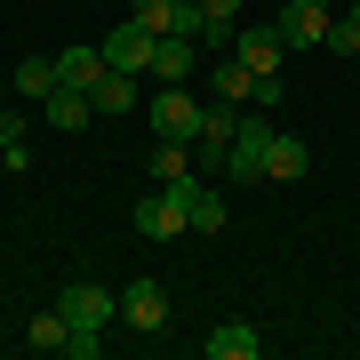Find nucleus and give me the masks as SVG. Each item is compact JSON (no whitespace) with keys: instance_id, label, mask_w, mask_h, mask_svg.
<instances>
[{"instance_id":"1","label":"nucleus","mask_w":360,"mask_h":360,"mask_svg":"<svg viewBox=\"0 0 360 360\" xmlns=\"http://www.w3.org/2000/svg\"><path fill=\"white\" fill-rule=\"evenodd\" d=\"M136 232H144V240H176V232H193V200H184V184H160L153 200H136Z\"/></svg>"},{"instance_id":"2","label":"nucleus","mask_w":360,"mask_h":360,"mask_svg":"<svg viewBox=\"0 0 360 360\" xmlns=\"http://www.w3.org/2000/svg\"><path fill=\"white\" fill-rule=\"evenodd\" d=\"M200 112H208V104H193L184 89H168V80H160V96L144 104V120H153V136H168V144H193V136H200Z\"/></svg>"},{"instance_id":"3","label":"nucleus","mask_w":360,"mask_h":360,"mask_svg":"<svg viewBox=\"0 0 360 360\" xmlns=\"http://www.w3.org/2000/svg\"><path fill=\"white\" fill-rule=\"evenodd\" d=\"M264 144H272V120L240 112V136H232V153H224V176L232 184H264Z\"/></svg>"},{"instance_id":"4","label":"nucleus","mask_w":360,"mask_h":360,"mask_svg":"<svg viewBox=\"0 0 360 360\" xmlns=\"http://www.w3.org/2000/svg\"><path fill=\"white\" fill-rule=\"evenodd\" d=\"M232 136H240V104H208V112H200V136H193V160L200 168H224V153H232Z\"/></svg>"},{"instance_id":"5","label":"nucleus","mask_w":360,"mask_h":360,"mask_svg":"<svg viewBox=\"0 0 360 360\" xmlns=\"http://www.w3.org/2000/svg\"><path fill=\"white\" fill-rule=\"evenodd\" d=\"M56 304H65V321H72V328H89V336H104V328L120 321V296H104L96 281H72Z\"/></svg>"},{"instance_id":"6","label":"nucleus","mask_w":360,"mask_h":360,"mask_svg":"<svg viewBox=\"0 0 360 360\" xmlns=\"http://www.w3.org/2000/svg\"><path fill=\"white\" fill-rule=\"evenodd\" d=\"M217 96H224V104H281V80H264V72H248L240 56L224 49V56H217Z\"/></svg>"},{"instance_id":"7","label":"nucleus","mask_w":360,"mask_h":360,"mask_svg":"<svg viewBox=\"0 0 360 360\" xmlns=\"http://www.w3.org/2000/svg\"><path fill=\"white\" fill-rule=\"evenodd\" d=\"M328 25H336V16H328V0H288V8L272 16V32H281L288 49H321Z\"/></svg>"},{"instance_id":"8","label":"nucleus","mask_w":360,"mask_h":360,"mask_svg":"<svg viewBox=\"0 0 360 360\" xmlns=\"http://www.w3.org/2000/svg\"><path fill=\"white\" fill-rule=\"evenodd\" d=\"M129 16H136V25L144 32H208V16H200V0H129Z\"/></svg>"},{"instance_id":"9","label":"nucleus","mask_w":360,"mask_h":360,"mask_svg":"<svg viewBox=\"0 0 360 360\" xmlns=\"http://www.w3.org/2000/svg\"><path fill=\"white\" fill-rule=\"evenodd\" d=\"M153 40H160V32H144L136 16H120V25L104 32V65H112V72H136V80H144V65H153Z\"/></svg>"},{"instance_id":"10","label":"nucleus","mask_w":360,"mask_h":360,"mask_svg":"<svg viewBox=\"0 0 360 360\" xmlns=\"http://www.w3.org/2000/svg\"><path fill=\"white\" fill-rule=\"evenodd\" d=\"M232 56H240L248 72H264V80H281V65H288V40L272 32V25H240V32H232Z\"/></svg>"},{"instance_id":"11","label":"nucleus","mask_w":360,"mask_h":360,"mask_svg":"<svg viewBox=\"0 0 360 360\" xmlns=\"http://www.w3.org/2000/svg\"><path fill=\"white\" fill-rule=\"evenodd\" d=\"M193 72H200V40H193V32H160L144 80H168V89H176V80H193Z\"/></svg>"},{"instance_id":"12","label":"nucleus","mask_w":360,"mask_h":360,"mask_svg":"<svg viewBox=\"0 0 360 360\" xmlns=\"http://www.w3.org/2000/svg\"><path fill=\"white\" fill-rule=\"evenodd\" d=\"M120 321L144 328V336H160L168 328V288L160 281H129V288H120Z\"/></svg>"},{"instance_id":"13","label":"nucleus","mask_w":360,"mask_h":360,"mask_svg":"<svg viewBox=\"0 0 360 360\" xmlns=\"http://www.w3.org/2000/svg\"><path fill=\"white\" fill-rule=\"evenodd\" d=\"M104 80H112L104 49H65V56H56V89H80V96H96Z\"/></svg>"},{"instance_id":"14","label":"nucleus","mask_w":360,"mask_h":360,"mask_svg":"<svg viewBox=\"0 0 360 360\" xmlns=\"http://www.w3.org/2000/svg\"><path fill=\"white\" fill-rule=\"evenodd\" d=\"M304 168H312V153H304L296 136H281V129H272V144H264V184H296Z\"/></svg>"},{"instance_id":"15","label":"nucleus","mask_w":360,"mask_h":360,"mask_svg":"<svg viewBox=\"0 0 360 360\" xmlns=\"http://www.w3.org/2000/svg\"><path fill=\"white\" fill-rule=\"evenodd\" d=\"M40 112H49V129H89V120H96V96H80V89H49V96H40Z\"/></svg>"},{"instance_id":"16","label":"nucleus","mask_w":360,"mask_h":360,"mask_svg":"<svg viewBox=\"0 0 360 360\" xmlns=\"http://www.w3.org/2000/svg\"><path fill=\"white\" fill-rule=\"evenodd\" d=\"M153 176H160V184H193V176H200L193 144H168V136H153Z\"/></svg>"},{"instance_id":"17","label":"nucleus","mask_w":360,"mask_h":360,"mask_svg":"<svg viewBox=\"0 0 360 360\" xmlns=\"http://www.w3.org/2000/svg\"><path fill=\"white\" fill-rule=\"evenodd\" d=\"M257 352H264V336L248 321H224L217 336H208V360H257Z\"/></svg>"},{"instance_id":"18","label":"nucleus","mask_w":360,"mask_h":360,"mask_svg":"<svg viewBox=\"0 0 360 360\" xmlns=\"http://www.w3.org/2000/svg\"><path fill=\"white\" fill-rule=\"evenodd\" d=\"M25 345H32V352H65V345H72V321H65V304H49V312H32V328H25Z\"/></svg>"},{"instance_id":"19","label":"nucleus","mask_w":360,"mask_h":360,"mask_svg":"<svg viewBox=\"0 0 360 360\" xmlns=\"http://www.w3.org/2000/svg\"><path fill=\"white\" fill-rule=\"evenodd\" d=\"M184 200H193V232H217V224H224V193H217L208 176L184 184Z\"/></svg>"},{"instance_id":"20","label":"nucleus","mask_w":360,"mask_h":360,"mask_svg":"<svg viewBox=\"0 0 360 360\" xmlns=\"http://www.w3.org/2000/svg\"><path fill=\"white\" fill-rule=\"evenodd\" d=\"M200 16H208L200 40H224V49H232V32H240V0H200Z\"/></svg>"},{"instance_id":"21","label":"nucleus","mask_w":360,"mask_h":360,"mask_svg":"<svg viewBox=\"0 0 360 360\" xmlns=\"http://www.w3.org/2000/svg\"><path fill=\"white\" fill-rule=\"evenodd\" d=\"M16 89H25V96L40 104V96L56 89V56H25V65H16Z\"/></svg>"},{"instance_id":"22","label":"nucleus","mask_w":360,"mask_h":360,"mask_svg":"<svg viewBox=\"0 0 360 360\" xmlns=\"http://www.w3.org/2000/svg\"><path fill=\"white\" fill-rule=\"evenodd\" d=\"M96 112H136V72H112L96 89Z\"/></svg>"},{"instance_id":"23","label":"nucleus","mask_w":360,"mask_h":360,"mask_svg":"<svg viewBox=\"0 0 360 360\" xmlns=\"http://www.w3.org/2000/svg\"><path fill=\"white\" fill-rule=\"evenodd\" d=\"M321 49H328V56H352V65H360V16H336Z\"/></svg>"},{"instance_id":"24","label":"nucleus","mask_w":360,"mask_h":360,"mask_svg":"<svg viewBox=\"0 0 360 360\" xmlns=\"http://www.w3.org/2000/svg\"><path fill=\"white\" fill-rule=\"evenodd\" d=\"M0 160L25 168V120H16V112H0Z\"/></svg>"},{"instance_id":"25","label":"nucleus","mask_w":360,"mask_h":360,"mask_svg":"<svg viewBox=\"0 0 360 360\" xmlns=\"http://www.w3.org/2000/svg\"><path fill=\"white\" fill-rule=\"evenodd\" d=\"M352 16H360V8H352Z\"/></svg>"}]
</instances>
